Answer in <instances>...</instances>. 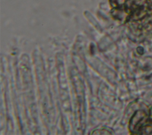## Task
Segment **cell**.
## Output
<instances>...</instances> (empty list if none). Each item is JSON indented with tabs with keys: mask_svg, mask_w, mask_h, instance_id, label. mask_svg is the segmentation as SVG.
I'll return each instance as SVG.
<instances>
[{
	"mask_svg": "<svg viewBox=\"0 0 152 135\" xmlns=\"http://www.w3.org/2000/svg\"><path fill=\"white\" fill-rule=\"evenodd\" d=\"M92 134H112L110 130L105 129V128H100L97 129L93 131Z\"/></svg>",
	"mask_w": 152,
	"mask_h": 135,
	"instance_id": "cell-1",
	"label": "cell"
}]
</instances>
